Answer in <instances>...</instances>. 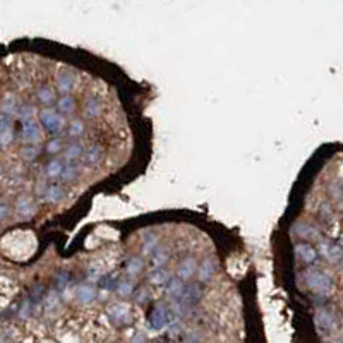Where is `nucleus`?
<instances>
[{"label": "nucleus", "mask_w": 343, "mask_h": 343, "mask_svg": "<svg viewBox=\"0 0 343 343\" xmlns=\"http://www.w3.org/2000/svg\"><path fill=\"white\" fill-rule=\"evenodd\" d=\"M306 285L311 292L317 293V295H328L333 290V280L328 273L321 271V269H307L306 271Z\"/></svg>", "instance_id": "nucleus-1"}, {"label": "nucleus", "mask_w": 343, "mask_h": 343, "mask_svg": "<svg viewBox=\"0 0 343 343\" xmlns=\"http://www.w3.org/2000/svg\"><path fill=\"white\" fill-rule=\"evenodd\" d=\"M38 119L40 124L48 131L50 134H58L64 131L65 127V119L53 108H43L38 112Z\"/></svg>", "instance_id": "nucleus-2"}, {"label": "nucleus", "mask_w": 343, "mask_h": 343, "mask_svg": "<svg viewBox=\"0 0 343 343\" xmlns=\"http://www.w3.org/2000/svg\"><path fill=\"white\" fill-rule=\"evenodd\" d=\"M76 82H78V76L72 69H62L57 74V88L64 95H69L76 88Z\"/></svg>", "instance_id": "nucleus-3"}, {"label": "nucleus", "mask_w": 343, "mask_h": 343, "mask_svg": "<svg viewBox=\"0 0 343 343\" xmlns=\"http://www.w3.org/2000/svg\"><path fill=\"white\" fill-rule=\"evenodd\" d=\"M170 311L167 309L165 306H157L153 311V314H151V319H150V326L151 330H163L165 326H168L170 324Z\"/></svg>", "instance_id": "nucleus-4"}, {"label": "nucleus", "mask_w": 343, "mask_h": 343, "mask_svg": "<svg viewBox=\"0 0 343 343\" xmlns=\"http://www.w3.org/2000/svg\"><path fill=\"white\" fill-rule=\"evenodd\" d=\"M23 139L26 141L31 146H36L41 141V129L40 124L34 122V120H27L23 122Z\"/></svg>", "instance_id": "nucleus-5"}, {"label": "nucleus", "mask_w": 343, "mask_h": 343, "mask_svg": "<svg viewBox=\"0 0 343 343\" xmlns=\"http://www.w3.org/2000/svg\"><path fill=\"white\" fill-rule=\"evenodd\" d=\"M103 157H105L103 148L100 146V144H93V146H89L88 150L84 151V155H82V163L89 168H95L102 163Z\"/></svg>", "instance_id": "nucleus-6"}, {"label": "nucleus", "mask_w": 343, "mask_h": 343, "mask_svg": "<svg viewBox=\"0 0 343 343\" xmlns=\"http://www.w3.org/2000/svg\"><path fill=\"white\" fill-rule=\"evenodd\" d=\"M293 252H295L297 259H300L306 264H313L314 261L317 259V252L316 249L313 247L311 244H306V242H300L293 247Z\"/></svg>", "instance_id": "nucleus-7"}, {"label": "nucleus", "mask_w": 343, "mask_h": 343, "mask_svg": "<svg viewBox=\"0 0 343 343\" xmlns=\"http://www.w3.org/2000/svg\"><path fill=\"white\" fill-rule=\"evenodd\" d=\"M321 254L328 259L330 263H340L343 259V249L338 244H333V242H321L319 247Z\"/></svg>", "instance_id": "nucleus-8"}, {"label": "nucleus", "mask_w": 343, "mask_h": 343, "mask_svg": "<svg viewBox=\"0 0 343 343\" xmlns=\"http://www.w3.org/2000/svg\"><path fill=\"white\" fill-rule=\"evenodd\" d=\"M194 271H196V259L194 258H185L180 261V264L177 266V278L187 282L192 278Z\"/></svg>", "instance_id": "nucleus-9"}, {"label": "nucleus", "mask_w": 343, "mask_h": 343, "mask_svg": "<svg viewBox=\"0 0 343 343\" xmlns=\"http://www.w3.org/2000/svg\"><path fill=\"white\" fill-rule=\"evenodd\" d=\"M316 324L323 331H333L337 328V319L330 311H319L316 314Z\"/></svg>", "instance_id": "nucleus-10"}, {"label": "nucleus", "mask_w": 343, "mask_h": 343, "mask_svg": "<svg viewBox=\"0 0 343 343\" xmlns=\"http://www.w3.org/2000/svg\"><path fill=\"white\" fill-rule=\"evenodd\" d=\"M201 295H203V290H201L199 285H196V283H192V285L185 287V290H184V295L180 300H177V302H182L185 304V306H192V304H196L197 300L201 299Z\"/></svg>", "instance_id": "nucleus-11"}, {"label": "nucleus", "mask_w": 343, "mask_h": 343, "mask_svg": "<svg viewBox=\"0 0 343 343\" xmlns=\"http://www.w3.org/2000/svg\"><path fill=\"white\" fill-rule=\"evenodd\" d=\"M16 213L19 214L21 218H29L36 213V206H34V203L29 197H21L16 203Z\"/></svg>", "instance_id": "nucleus-12"}, {"label": "nucleus", "mask_w": 343, "mask_h": 343, "mask_svg": "<svg viewBox=\"0 0 343 343\" xmlns=\"http://www.w3.org/2000/svg\"><path fill=\"white\" fill-rule=\"evenodd\" d=\"M214 271H216V264H214L213 259H204L201 263L199 269H197V278H199V282H210L213 278Z\"/></svg>", "instance_id": "nucleus-13"}, {"label": "nucleus", "mask_w": 343, "mask_h": 343, "mask_svg": "<svg viewBox=\"0 0 343 343\" xmlns=\"http://www.w3.org/2000/svg\"><path fill=\"white\" fill-rule=\"evenodd\" d=\"M36 98H38V102L45 106V108H50V106L57 102V95H55V91L50 88V86H43V88L38 89Z\"/></svg>", "instance_id": "nucleus-14"}, {"label": "nucleus", "mask_w": 343, "mask_h": 343, "mask_svg": "<svg viewBox=\"0 0 343 343\" xmlns=\"http://www.w3.org/2000/svg\"><path fill=\"white\" fill-rule=\"evenodd\" d=\"M96 297V289L89 283H84V285H79L78 290H76V299L82 304H88L91 300H95Z\"/></svg>", "instance_id": "nucleus-15"}, {"label": "nucleus", "mask_w": 343, "mask_h": 343, "mask_svg": "<svg viewBox=\"0 0 343 343\" xmlns=\"http://www.w3.org/2000/svg\"><path fill=\"white\" fill-rule=\"evenodd\" d=\"M184 290H185V283H184L182 280H179V278H172L170 282H168V285H167V295L177 302V300L182 299Z\"/></svg>", "instance_id": "nucleus-16"}, {"label": "nucleus", "mask_w": 343, "mask_h": 343, "mask_svg": "<svg viewBox=\"0 0 343 343\" xmlns=\"http://www.w3.org/2000/svg\"><path fill=\"white\" fill-rule=\"evenodd\" d=\"M108 316L117 323L126 321L129 317V307H127V304H112V306H108Z\"/></svg>", "instance_id": "nucleus-17"}, {"label": "nucleus", "mask_w": 343, "mask_h": 343, "mask_svg": "<svg viewBox=\"0 0 343 343\" xmlns=\"http://www.w3.org/2000/svg\"><path fill=\"white\" fill-rule=\"evenodd\" d=\"M64 196H65V192L60 185H48L47 189L43 190V199L50 204H55V203H58V201H62Z\"/></svg>", "instance_id": "nucleus-18"}, {"label": "nucleus", "mask_w": 343, "mask_h": 343, "mask_svg": "<svg viewBox=\"0 0 343 343\" xmlns=\"http://www.w3.org/2000/svg\"><path fill=\"white\" fill-rule=\"evenodd\" d=\"M84 146H82L81 143H72L69 144L67 148L64 150V158L65 161H69V163H74L78 158H81L82 155H84Z\"/></svg>", "instance_id": "nucleus-19"}, {"label": "nucleus", "mask_w": 343, "mask_h": 343, "mask_svg": "<svg viewBox=\"0 0 343 343\" xmlns=\"http://www.w3.org/2000/svg\"><path fill=\"white\" fill-rule=\"evenodd\" d=\"M19 108V103L14 95H5L3 100L0 102V113H5V115H12Z\"/></svg>", "instance_id": "nucleus-20"}, {"label": "nucleus", "mask_w": 343, "mask_h": 343, "mask_svg": "<svg viewBox=\"0 0 343 343\" xmlns=\"http://www.w3.org/2000/svg\"><path fill=\"white\" fill-rule=\"evenodd\" d=\"M100 112H102V103H100L98 98L91 96V98L86 100V103H84V115L88 117V119H95V117H98Z\"/></svg>", "instance_id": "nucleus-21"}, {"label": "nucleus", "mask_w": 343, "mask_h": 343, "mask_svg": "<svg viewBox=\"0 0 343 343\" xmlns=\"http://www.w3.org/2000/svg\"><path fill=\"white\" fill-rule=\"evenodd\" d=\"M158 251V238L155 235H146L141 242V252L143 256H153Z\"/></svg>", "instance_id": "nucleus-22"}, {"label": "nucleus", "mask_w": 343, "mask_h": 343, "mask_svg": "<svg viewBox=\"0 0 343 343\" xmlns=\"http://www.w3.org/2000/svg\"><path fill=\"white\" fill-rule=\"evenodd\" d=\"M64 168H65V165L62 163L60 160H52V161H48V165L45 167V175H47L48 179H58V177H62V173H64Z\"/></svg>", "instance_id": "nucleus-23"}, {"label": "nucleus", "mask_w": 343, "mask_h": 343, "mask_svg": "<svg viewBox=\"0 0 343 343\" xmlns=\"http://www.w3.org/2000/svg\"><path fill=\"white\" fill-rule=\"evenodd\" d=\"M292 232L295 235H299V237H304V238H316L317 237L316 228H313L311 225H307V223H297V225H293Z\"/></svg>", "instance_id": "nucleus-24"}, {"label": "nucleus", "mask_w": 343, "mask_h": 343, "mask_svg": "<svg viewBox=\"0 0 343 343\" xmlns=\"http://www.w3.org/2000/svg\"><path fill=\"white\" fill-rule=\"evenodd\" d=\"M172 280V275L170 271H167L165 268H157L150 273V282L155 283V285H160V283H165V282H170Z\"/></svg>", "instance_id": "nucleus-25"}, {"label": "nucleus", "mask_w": 343, "mask_h": 343, "mask_svg": "<svg viewBox=\"0 0 343 343\" xmlns=\"http://www.w3.org/2000/svg\"><path fill=\"white\" fill-rule=\"evenodd\" d=\"M74 106H76V102L71 95H64L58 98L57 102V110L60 113H72L74 112Z\"/></svg>", "instance_id": "nucleus-26"}, {"label": "nucleus", "mask_w": 343, "mask_h": 343, "mask_svg": "<svg viewBox=\"0 0 343 343\" xmlns=\"http://www.w3.org/2000/svg\"><path fill=\"white\" fill-rule=\"evenodd\" d=\"M34 113H36V108L33 105H29V103H24V105H19L16 117L19 120H23V122H27V120H33Z\"/></svg>", "instance_id": "nucleus-27"}, {"label": "nucleus", "mask_w": 343, "mask_h": 343, "mask_svg": "<svg viewBox=\"0 0 343 343\" xmlns=\"http://www.w3.org/2000/svg\"><path fill=\"white\" fill-rule=\"evenodd\" d=\"M143 266H144L143 259L137 258V256H134V258H131L129 261L126 263V271H127V275L137 276V275L141 273V269H143Z\"/></svg>", "instance_id": "nucleus-28"}, {"label": "nucleus", "mask_w": 343, "mask_h": 343, "mask_svg": "<svg viewBox=\"0 0 343 343\" xmlns=\"http://www.w3.org/2000/svg\"><path fill=\"white\" fill-rule=\"evenodd\" d=\"M167 261H168V251L163 247H158V251L151 256V264L155 266V269L163 268V266L167 264Z\"/></svg>", "instance_id": "nucleus-29"}, {"label": "nucleus", "mask_w": 343, "mask_h": 343, "mask_svg": "<svg viewBox=\"0 0 343 343\" xmlns=\"http://www.w3.org/2000/svg\"><path fill=\"white\" fill-rule=\"evenodd\" d=\"M84 131H86V127H84V122H82V120H72V122L69 124L67 132L71 137H81L82 134H84Z\"/></svg>", "instance_id": "nucleus-30"}, {"label": "nucleus", "mask_w": 343, "mask_h": 343, "mask_svg": "<svg viewBox=\"0 0 343 343\" xmlns=\"http://www.w3.org/2000/svg\"><path fill=\"white\" fill-rule=\"evenodd\" d=\"M79 165L78 163H69V165H65V168H64V173H62V179L64 180H74V179H78V175H79Z\"/></svg>", "instance_id": "nucleus-31"}, {"label": "nucleus", "mask_w": 343, "mask_h": 343, "mask_svg": "<svg viewBox=\"0 0 343 343\" xmlns=\"http://www.w3.org/2000/svg\"><path fill=\"white\" fill-rule=\"evenodd\" d=\"M115 290H117V293H119L120 297H129V295H132V292H134V283L124 280V282L117 283V289Z\"/></svg>", "instance_id": "nucleus-32"}, {"label": "nucleus", "mask_w": 343, "mask_h": 343, "mask_svg": "<svg viewBox=\"0 0 343 343\" xmlns=\"http://www.w3.org/2000/svg\"><path fill=\"white\" fill-rule=\"evenodd\" d=\"M40 155V151H38L36 146H31V144H27V146L23 148V151H21V157L24 158L26 161H33L34 158Z\"/></svg>", "instance_id": "nucleus-33"}, {"label": "nucleus", "mask_w": 343, "mask_h": 343, "mask_svg": "<svg viewBox=\"0 0 343 343\" xmlns=\"http://www.w3.org/2000/svg\"><path fill=\"white\" fill-rule=\"evenodd\" d=\"M14 139V131L12 127H9V129L2 131L0 132V146H9L10 143H12Z\"/></svg>", "instance_id": "nucleus-34"}, {"label": "nucleus", "mask_w": 343, "mask_h": 343, "mask_svg": "<svg viewBox=\"0 0 343 343\" xmlns=\"http://www.w3.org/2000/svg\"><path fill=\"white\" fill-rule=\"evenodd\" d=\"M45 150H47V153L55 155V153H58V151H62V143L57 139V137H55V139L48 141L47 146H45Z\"/></svg>", "instance_id": "nucleus-35"}, {"label": "nucleus", "mask_w": 343, "mask_h": 343, "mask_svg": "<svg viewBox=\"0 0 343 343\" xmlns=\"http://www.w3.org/2000/svg\"><path fill=\"white\" fill-rule=\"evenodd\" d=\"M173 313H175V316L184 317L190 313V307L185 306V304H182V302H175L173 304Z\"/></svg>", "instance_id": "nucleus-36"}, {"label": "nucleus", "mask_w": 343, "mask_h": 343, "mask_svg": "<svg viewBox=\"0 0 343 343\" xmlns=\"http://www.w3.org/2000/svg\"><path fill=\"white\" fill-rule=\"evenodd\" d=\"M9 127H12V119H10V115H5V113H0V132L5 129H9Z\"/></svg>", "instance_id": "nucleus-37"}, {"label": "nucleus", "mask_w": 343, "mask_h": 343, "mask_svg": "<svg viewBox=\"0 0 343 343\" xmlns=\"http://www.w3.org/2000/svg\"><path fill=\"white\" fill-rule=\"evenodd\" d=\"M67 282H69V275L67 273H60V275L57 276V287L58 289H64L65 285H67Z\"/></svg>", "instance_id": "nucleus-38"}, {"label": "nucleus", "mask_w": 343, "mask_h": 343, "mask_svg": "<svg viewBox=\"0 0 343 343\" xmlns=\"http://www.w3.org/2000/svg\"><path fill=\"white\" fill-rule=\"evenodd\" d=\"M7 214H9V206H7V203L0 201V220H5Z\"/></svg>", "instance_id": "nucleus-39"}, {"label": "nucleus", "mask_w": 343, "mask_h": 343, "mask_svg": "<svg viewBox=\"0 0 343 343\" xmlns=\"http://www.w3.org/2000/svg\"><path fill=\"white\" fill-rule=\"evenodd\" d=\"M57 300H58L57 293H55V292H52L50 295H48V299L45 300V302H47V306H48V307H52V306H55V304H57Z\"/></svg>", "instance_id": "nucleus-40"}, {"label": "nucleus", "mask_w": 343, "mask_h": 343, "mask_svg": "<svg viewBox=\"0 0 343 343\" xmlns=\"http://www.w3.org/2000/svg\"><path fill=\"white\" fill-rule=\"evenodd\" d=\"M89 280H100V269H96V268H89Z\"/></svg>", "instance_id": "nucleus-41"}, {"label": "nucleus", "mask_w": 343, "mask_h": 343, "mask_svg": "<svg viewBox=\"0 0 343 343\" xmlns=\"http://www.w3.org/2000/svg\"><path fill=\"white\" fill-rule=\"evenodd\" d=\"M146 299H148V293L144 292V290H141V293H137V300H139V302H144Z\"/></svg>", "instance_id": "nucleus-42"}, {"label": "nucleus", "mask_w": 343, "mask_h": 343, "mask_svg": "<svg viewBox=\"0 0 343 343\" xmlns=\"http://www.w3.org/2000/svg\"><path fill=\"white\" fill-rule=\"evenodd\" d=\"M0 172H2V167H0Z\"/></svg>", "instance_id": "nucleus-43"}]
</instances>
